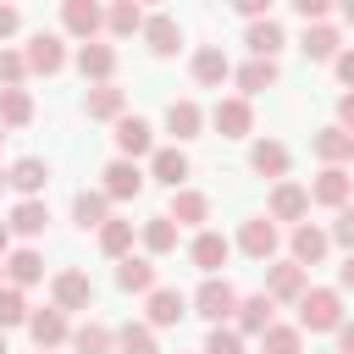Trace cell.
Here are the masks:
<instances>
[{"label":"cell","mask_w":354,"mask_h":354,"mask_svg":"<svg viewBox=\"0 0 354 354\" xmlns=\"http://www.w3.org/2000/svg\"><path fill=\"white\" fill-rule=\"evenodd\" d=\"M343 326V293L337 288H304L299 293V332H337Z\"/></svg>","instance_id":"1"},{"label":"cell","mask_w":354,"mask_h":354,"mask_svg":"<svg viewBox=\"0 0 354 354\" xmlns=\"http://www.w3.org/2000/svg\"><path fill=\"white\" fill-rule=\"evenodd\" d=\"M232 310H238V288L227 277H205L199 293H194V315H205L210 326H221V321H232Z\"/></svg>","instance_id":"2"},{"label":"cell","mask_w":354,"mask_h":354,"mask_svg":"<svg viewBox=\"0 0 354 354\" xmlns=\"http://www.w3.org/2000/svg\"><path fill=\"white\" fill-rule=\"evenodd\" d=\"M210 127H216L221 138H249V133H254V105H249L243 94H227V100L210 105Z\"/></svg>","instance_id":"3"},{"label":"cell","mask_w":354,"mask_h":354,"mask_svg":"<svg viewBox=\"0 0 354 354\" xmlns=\"http://www.w3.org/2000/svg\"><path fill=\"white\" fill-rule=\"evenodd\" d=\"M50 304H55L61 315L94 310V282H88L83 271H55V277H50Z\"/></svg>","instance_id":"4"},{"label":"cell","mask_w":354,"mask_h":354,"mask_svg":"<svg viewBox=\"0 0 354 354\" xmlns=\"http://www.w3.org/2000/svg\"><path fill=\"white\" fill-rule=\"evenodd\" d=\"M116 160H133L138 166V155H155V127L144 122V116H116Z\"/></svg>","instance_id":"5"},{"label":"cell","mask_w":354,"mask_h":354,"mask_svg":"<svg viewBox=\"0 0 354 354\" xmlns=\"http://www.w3.org/2000/svg\"><path fill=\"white\" fill-rule=\"evenodd\" d=\"M22 66L39 72V77H55V72L66 66V44H61V33H33L28 50H22Z\"/></svg>","instance_id":"6"},{"label":"cell","mask_w":354,"mask_h":354,"mask_svg":"<svg viewBox=\"0 0 354 354\" xmlns=\"http://www.w3.org/2000/svg\"><path fill=\"white\" fill-rule=\"evenodd\" d=\"M304 288H310V271H299L293 260L266 266V299H271V304H299Z\"/></svg>","instance_id":"7"},{"label":"cell","mask_w":354,"mask_h":354,"mask_svg":"<svg viewBox=\"0 0 354 354\" xmlns=\"http://www.w3.org/2000/svg\"><path fill=\"white\" fill-rule=\"evenodd\" d=\"M304 194H310V205L343 210V205H348V194H354V183H348V166H326V171H321V177H315Z\"/></svg>","instance_id":"8"},{"label":"cell","mask_w":354,"mask_h":354,"mask_svg":"<svg viewBox=\"0 0 354 354\" xmlns=\"http://www.w3.org/2000/svg\"><path fill=\"white\" fill-rule=\"evenodd\" d=\"M22 326H28V337L39 343V354H50L55 343H66V337H72V326H66V315H61L55 304H50V310H28V321H22Z\"/></svg>","instance_id":"9"},{"label":"cell","mask_w":354,"mask_h":354,"mask_svg":"<svg viewBox=\"0 0 354 354\" xmlns=\"http://www.w3.org/2000/svg\"><path fill=\"white\" fill-rule=\"evenodd\" d=\"M288 166H293L288 144H277V138H254V144H249V171H260V177H277V183H288Z\"/></svg>","instance_id":"10"},{"label":"cell","mask_w":354,"mask_h":354,"mask_svg":"<svg viewBox=\"0 0 354 354\" xmlns=\"http://www.w3.org/2000/svg\"><path fill=\"white\" fill-rule=\"evenodd\" d=\"M304 216H310V194L299 183H277L271 188V205H266V221H293L299 227Z\"/></svg>","instance_id":"11"},{"label":"cell","mask_w":354,"mask_h":354,"mask_svg":"<svg viewBox=\"0 0 354 354\" xmlns=\"http://www.w3.org/2000/svg\"><path fill=\"white\" fill-rule=\"evenodd\" d=\"M277 221H266V216H249L243 227H238V249L249 254V260H271L277 254Z\"/></svg>","instance_id":"12"},{"label":"cell","mask_w":354,"mask_h":354,"mask_svg":"<svg viewBox=\"0 0 354 354\" xmlns=\"http://www.w3.org/2000/svg\"><path fill=\"white\" fill-rule=\"evenodd\" d=\"M288 249H293V266H299V271H310V266H321V260H326V249H332V243H326V232H321L315 221H299V227H293V238H288Z\"/></svg>","instance_id":"13"},{"label":"cell","mask_w":354,"mask_h":354,"mask_svg":"<svg viewBox=\"0 0 354 354\" xmlns=\"http://www.w3.org/2000/svg\"><path fill=\"white\" fill-rule=\"evenodd\" d=\"M227 254H232V243H227L221 232H210V227H199V232H194V243H188V260H194L205 277H216V271L227 266Z\"/></svg>","instance_id":"14"},{"label":"cell","mask_w":354,"mask_h":354,"mask_svg":"<svg viewBox=\"0 0 354 354\" xmlns=\"http://www.w3.org/2000/svg\"><path fill=\"white\" fill-rule=\"evenodd\" d=\"M0 277H6V288H33V282H44V254L39 249H11L0 260Z\"/></svg>","instance_id":"15"},{"label":"cell","mask_w":354,"mask_h":354,"mask_svg":"<svg viewBox=\"0 0 354 354\" xmlns=\"http://www.w3.org/2000/svg\"><path fill=\"white\" fill-rule=\"evenodd\" d=\"M61 28H66L72 39H83V44H88V39L105 28V11H100L94 0H66V6H61Z\"/></svg>","instance_id":"16"},{"label":"cell","mask_w":354,"mask_h":354,"mask_svg":"<svg viewBox=\"0 0 354 354\" xmlns=\"http://www.w3.org/2000/svg\"><path fill=\"white\" fill-rule=\"evenodd\" d=\"M44 183H50V166H44L39 155H22L17 166H6V188H17L22 199H39Z\"/></svg>","instance_id":"17"},{"label":"cell","mask_w":354,"mask_h":354,"mask_svg":"<svg viewBox=\"0 0 354 354\" xmlns=\"http://www.w3.org/2000/svg\"><path fill=\"white\" fill-rule=\"evenodd\" d=\"M122 111H127V94H122L116 83H94V88L83 94V116H88V122H116Z\"/></svg>","instance_id":"18"},{"label":"cell","mask_w":354,"mask_h":354,"mask_svg":"<svg viewBox=\"0 0 354 354\" xmlns=\"http://www.w3.org/2000/svg\"><path fill=\"white\" fill-rule=\"evenodd\" d=\"M166 221H171V227H205V221H210V199H205L199 188H177Z\"/></svg>","instance_id":"19"},{"label":"cell","mask_w":354,"mask_h":354,"mask_svg":"<svg viewBox=\"0 0 354 354\" xmlns=\"http://www.w3.org/2000/svg\"><path fill=\"white\" fill-rule=\"evenodd\" d=\"M271 310H277V304H271L266 293L238 299V310H232V321H238V326H232V332H238V337H260V332L271 326Z\"/></svg>","instance_id":"20"},{"label":"cell","mask_w":354,"mask_h":354,"mask_svg":"<svg viewBox=\"0 0 354 354\" xmlns=\"http://www.w3.org/2000/svg\"><path fill=\"white\" fill-rule=\"evenodd\" d=\"M144 44L155 50V55H177V44H183V28H177V17H166V11H155V17H144Z\"/></svg>","instance_id":"21"},{"label":"cell","mask_w":354,"mask_h":354,"mask_svg":"<svg viewBox=\"0 0 354 354\" xmlns=\"http://www.w3.org/2000/svg\"><path fill=\"white\" fill-rule=\"evenodd\" d=\"M243 44H249V55H254V61H277V50L288 44V33H282V22H277V17H266V22H249Z\"/></svg>","instance_id":"22"},{"label":"cell","mask_w":354,"mask_h":354,"mask_svg":"<svg viewBox=\"0 0 354 354\" xmlns=\"http://www.w3.org/2000/svg\"><path fill=\"white\" fill-rule=\"evenodd\" d=\"M77 72H83L88 83H111V72H116V50H111V44H100V39L77 44Z\"/></svg>","instance_id":"23"},{"label":"cell","mask_w":354,"mask_h":354,"mask_svg":"<svg viewBox=\"0 0 354 354\" xmlns=\"http://www.w3.org/2000/svg\"><path fill=\"white\" fill-rule=\"evenodd\" d=\"M149 177H155V183H166V188L177 194V188L188 183V155H183L177 144H171V149H155V155H149ZM149 177H144V183H149Z\"/></svg>","instance_id":"24"},{"label":"cell","mask_w":354,"mask_h":354,"mask_svg":"<svg viewBox=\"0 0 354 354\" xmlns=\"http://www.w3.org/2000/svg\"><path fill=\"white\" fill-rule=\"evenodd\" d=\"M100 194H105V199H138V194H144V171H138L133 160H111Z\"/></svg>","instance_id":"25"},{"label":"cell","mask_w":354,"mask_h":354,"mask_svg":"<svg viewBox=\"0 0 354 354\" xmlns=\"http://www.w3.org/2000/svg\"><path fill=\"white\" fill-rule=\"evenodd\" d=\"M116 288L122 293H149L155 288V260L149 254H122L116 260Z\"/></svg>","instance_id":"26"},{"label":"cell","mask_w":354,"mask_h":354,"mask_svg":"<svg viewBox=\"0 0 354 354\" xmlns=\"http://www.w3.org/2000/svg\"><path fill=\"white\" fill-rule=\"evenodd\" d=\"M183 315H188V299H183L177 288H149V321H144L149 332H155V326H177Z\"/></svg>","instance_id":"27"},{"label":"cell","mask_w":354,"mask_h":354,"mask_svg":"<svg viewBox=\"0 0 354 354\" xmlns=\"http://www.w3.org/2000/svg\"><path fill=\"white\" fill-rule=\"evenodd\" d=\"M310 149H315L326 166H348V160H354V133H343V127H321V133L310 138Z\"/></svg>","instance_id":"28"},{"label":"cell","mask_w":354,"mask_h":354,"mask_svg":"<svg viewBox=\"0 0 354 354\" xmlns=\"http://www.w3.org/2000/svg\"><path fill=\"white\" fill-rule=\"evenodd\" d=\"M232 77V61L216 50V44H205V50H194V83H205V88H221Z\"/></svg>","instance_id":"29"},{"label":"cell","mask_w":354,"mask_h":354,"mask_svg":"<svg viewBox=\"0 0 354 354\" xmlns=\"http://www.w3.org/2000/svg\"><path fill=\"white\" fill-rule=\"evenodd\" d=\"M199 127H205V111L194 105V100H171L166 105V133L183 144V138H199Z\"/></svg>","instance_id":"30"},{"label":"cell","mask_w":354,"mask_h":354,"mask_svg":"<svg viewBox=\"0 0 354 354\" xmlns=\"http://www.w3.org/2000/svg\"><path fill=\"white\" fill-rule=\"evenodd\" d=\"M44 221H50L44 199H17V205H11V221H6V232H17V238H39V232H44Z\"/></svg>","instance_id":"31"},{"label":"cell","mask_w":354,"mask_h":354,"mask_svg":"<svg viewBox=\"0 0 354 354\" xmlns=\"http://www.w3.org/2000/svg\"><path fill=\"white\" fill-rule=\"evenodd\" d=\"M299 50H304L310 61H332V55L343 50V33H337L332 22H310V28H304V44H299Z\"/></svg>","instance_id":"32"},{"label":"cell","mask_w":354,"mask_h":354,"mask_svg":"<svg viewBox=\"0 0 354 354\" xmlns=\"http://www.w3.org/2000/svg\"><path fill=\"white\" fill-rule=\"evenodd\" d=\"M72 221H77L83 232H88V227H105V221H111V199H105L100 188H83V194L72 199Z\"/></svg>","instance_id":"33"},{"label":"cell","mask_w":354,"mask_h":354,"mask_svg":"<svg viewBox=\"0 0 354 354\" xmlns=\"http://www.w3.org/2000/svg\"><path fill=\"white\" fill-rule=\"evenodd\" d=\"M138 243H144L149 260H155V254H171V249H177V227H171L166 216H149V221L138 227Z\"/></svg>","instance_id":"34"},{"label":"cell","mask_w":354,"mask_h":354,"mask_svg":"<svg viewBox=\"0 0 354 354\" xmlns=\"http://www.w3.org/2000/svg\"><path fill=\"white\" fill-rule=\"evenodd\" d=\"M77 354H116V343H111V326L105 321H83V326H72V337H66Z\"/></svg>","instance_id":"35"},{"label":"cell","mask_w":354,"mask_h":354,"mask_svg":"<svg viewBox=\"0 0 354 354\" xmlns=\"http://www.w3.org/2000/svg\"><path fill=\"white\" fill-rule=\"evenodd\" d=\"M111 343H116V354H160V348H155V332H149L144 321H122V326L111 332Z\"/></svg>","instance_id":"36"},{"label":"cell","mask_w":354,"mask_h":354,"mask_svg":"<svg viewBox=\"0 0 354 354\" xmlns=\"http://www.w3.org/2000/svg\"><path fill=\"white\" fill-rule=\"evenodd\" d=\"M33 122V94L28 88H0V127H28Z\"/></svg>","instance_id":"37"},{"label":"cell","mask_w":354,"mask_h":354,"mask_svg":"<svg viewBox=\"0 0 354 354\" xmlns=\"http://www.w3.org/2000/svg\"><path fill=\"white\" fill-rule=\"evenodd\" d=\"M232 77H238V88H243V100H249V94H260V88H271V83H277V61H254V55H249Z\"/></svg>","instance_id":"38"},{"label":"cell","mask_w":354,"mask_h":354,"mask_svg":"<svg viewBox=\"0 0 354 354\" xmlns=\"http://www.w3.org/2000/svg\"><path fill=\"white\" fill-rule=\"evenodd\" d=\"M260 348H266V354H304V332H299V326L271 321V326L260 332Z\"/></svg>","instance_id":"39"},{"label":"cell","mask_w":354,"mask_h":354,"mask_svg":"<svg viewBox=\"0 0 354 354\" xmlns=\"http://www.w3.org/2000/svg\"><path fill=\"white\" fill-rule=\"evenodd\" d=\"M100 249H105L111 260H122V254H133V221H122V216H111V221L100 227Z\"/></svg>","instance_id":"40"},{"label":"cell","mask_w":354,"mask_h":354,"mask_svg":"<svg viewBox=\"0 0 354 354\" xmlns=\"http://www.w3.org/2000/svg\"><path fill=\"white\" fill-rule=\"evenodd\" d=\"M105 28H111L116 39H127V33H138V28H144V6H133V0H116V6L105 11Z\"/></svg>","instance_id":"41"},{"label":"cell","mask_w":354,"mask_h":354,"mask_svg":"<svg viewBox=\"0 0 354 354\" xmlns=\"http://www.w3.org/2000/svg\"><path fill=\"white\" fill-rule=\"evenodd\" d=\"M22 321H28L22 288H6V282H0V332H6V326H22Z\"/></svg>","instance_id":"42"},{"label":"cell","mask_w":354,"mask_h":354,"mask_svg":"<svg viewBox=\"0 0 354 354\" xmlns=\"http://www.w3.org/2000/svg\"><path fill=\"white\" fill-rule=\"evenodd\" d=\"M199 354H243V337H238L232 326H210V337H205Z\"/></svg>","instance_id":"43"},{"label":"cell","mask_w":354,"mask_h":354,"mask_svg":"<svg viewBox=\"0 0 354 354\" xmlns=\"http://www.w3.org/2000/svg\"><path fill=\"white\" fill-rule=\"evenodd\" d=\"M28 66H22V50H0V88H22Z\"/></svg>","instance_id":"44"},{"label":"cell","mask_w":354,"mask_h":354,"mask_svg":"<svg viewBox=\"0 0 354 354\" xmlns=\"http://www.w3.org/2000/svg\"><path fill=\"white\" fill-rule=\"evenodd\" d=\"M326 243H343V249L354 243V210H348V205L332 216V232H326Z\"/></svg>","instance_id":"45"},{"label":"cell","mask_w":354,"mask_h":354,"mask_svg":"<svg viewBox=\"0 0 354 354\" xmlns=\"http://www.w3.org/2000/svg\"><path fill=\"white\" fill-rule=\"evenodd\" d=\"M293 11H299V17H304V28H310V22H326L332 0H293Z\"/></svg>","instance_id":"46"},{"label":"cell","mask_w":354,"mask_h":354,"mask_svg":"<svg viewBox=\"0 0 354 354\" xmlns=\"http://www.w3.org/2000/svg\"><path fill=\"white\" fill-rule=\"evenodd\" d=\"M332 72H337V83H354V50H337L332 55Z\"/></svg>","instance_id":"47"},{"label":"cell","mask_w":354,"mask_h":354,"mask_svg":"<svg viewBox=\"0 0 354 354\" xmlns=\"http://www.w3.org/2000/svg\"><path fill=\"white\" fill-rule=\"evenodd\" d=\"M238 17H249V22H266V17H271V6H266V0H238Z\"/></svg>","instance_id":"48"},{"label":"cell","mask_w":354,"mask_h":354,"mask_svg":"<svg viewBox=\"0 0 354 354\" xmlns=\"http://www.w3.org/2000/svg\"><path fill=\"white\" fill-rule=\"evenodd\" d=\"M332 127H343V133L354 127V94H337V122Z\"/></svg>","instance_id":"49"},{"label":"cell","mask_w":354,"mask_h":354,"mask_svg":"<svg viewBox=\"0 0 354 354\" xmlns=\"http://www.w3.org/2000/svg\"><path fill=\"white\" fill-rule=\"evenodd\" d=\"M17 28H22V11L17 6H0V39H11Z\"/></svg>","instance_id":"50"},{"label":"cell","mask_w":354,"mask_h":354,"mask_svg":"<svg viewBox=\"0 0 354 354\" xmlns=\"http://www.w3.org/2000/svg\"><path fill=\"white\" fill-rule=\"evenodd\" d=\"M332 354H354V326H348V321L337 326V348H332Z\"/></svg>","instance_id":"51"},{"label":"cell","mask_w":354,"mask_h":354,"mask_svg":"<svg viewBox=\"0 0 354 354\" xmlns=\"http://www.w3.org/2000/svg\"><path fill=\"white\" fill-rule=\"evenodd\" d=\"M11 254V232H6V221H0V260Z\"/></svg>","instance_id":"52"},{"label":"cell","mask_w":354,"mask_h":354,"mask_svg":"<svg viewBox=\"0 0 354 354\" xmlns=\"http://www.w3.org/2000/svg\"><path fill=\"white\" fill-rule=\"evenodd\" d=\"M0 354H11V343H6V332H0Z\"/></svg>","instance_id":"53"},{"label":"cell","mask_w":354,"mask_h":354,"mask_svg":"<svg viewBox=\"0 0 354 354\" xmlns=\"http://www.w3.org/2000/svg\"><path fill=\"white\" fill-rule=\"evenodd\" d=\"M0 188H6V171H0Z\"/></svg>","instance_id":"54"},{"label":"cell","mask_w":354,"mask_h":354,"mask_svg":"<svg viewBox=\"0 0 354 354\" xmlns=\"http://www.w3.org/2000/svg\"><path fill=\"white\" fill-rule=\"evenodd\" d=\"M0 138H6V127H0Z\"/></svg>","instance_id":"55"}]
</instances>
